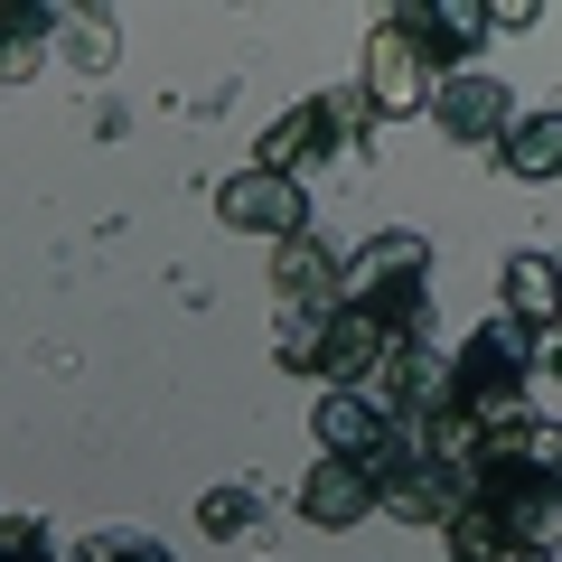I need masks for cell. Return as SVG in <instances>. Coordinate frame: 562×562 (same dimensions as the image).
I'll return each instance as SVG.
<instances>
[{
	"label": "cell",
	"instance_id": "1",
	"mask_svg": "<svg viewBox=\"0 0 562 562\" xmlns=\"http://www.w3.org/2000/svg\"><path fill=\"white\" fill-rule=\"evenodd\" d=\"M347 140H357V94H310L301 113H281L272 132H262V169H272V179H301V169H319Z\"/></svg>",
	"mask_w": 562,
	"mask_h": 562
},
{
	"label": "cell",
	"instance_id": "12",
	"mask_svg": "<svg viewBox=\"0 0 562 562\" xmlns=\"http://www.w3.org/2000/svg\"><path fill=\"white\" fill-rule=\"evenodd\" d=\"M198 525H206V535H254V487H206Z\"/></svg>",
	"mask_w": 562,
	"mask_h": 562
},
{
	"label": "cell",
	"instance_id": "16",
	"mask_svg": "<svg viewBox=\"0 0 562 562\" xmlns=\"http://www.w3.org/2000/svg\"><path fill=\"white\" fill-rule=\"evenodd\" d=\"M506 562H553V553H525V543H516V553H506Z\"/></svg>",
	"mask_w": 562,
	"mask_h": 562
},
{
	"label": "cell",
	"instance_id": "8",
	"mask_svg": "<svg viewBox=\"0 0 562 562\" xmlns=\"http://www.w3.org/2000/svg\"><path fill=\"white\" fill-rule=\"evenodd\" d=\"M497 160H506V179H562V113H516Z\"/></svg>",
	"mask_w": 562,
	"mask_h": 562
},
{
	"label": "cell",
	"instance_id": "13",
	"mask_svg": "<svg viewBox=\"0 0 562 562\" xmlns=\"http://www.w3.org/2000/svg\"><path fill=\"white\" fill-rule=\"evenodd\" d=\"M66 57H76V66H113V20L85 10V29H66Z\"/></svg>",
	"mask_w": 562,
	"mask_h": 562
},
{
	"label": "cell",
	"instance_id": "4",
	"mask_svg": "<svg viewBox=\"0 0 562 562\" xmlns=\"http://www.w3.org/2000/svg\"><path fill=\"white\" fill-rule=\"evenodd\" d=\"M431 122H441L450 140H506L516 94H506L497 76H441V85H431Z\"/></svg>",
	"mask_w": 562,
	"mask_h": 562
},
{
	"label": "cell",
	"instance_id": "7",
	"mask_svg": "<svg viewBox=\"0 0 562 562\" xmlns=\"http://www.w3.org/2000/svg\"><path fill=\"white\" fill-rule=\"evenodd\" d=\"M366 506H375L366 460H319V469L301 479V516H310V525H357Z\"/></svg>",
	"mask_w": 562,
	"mask_h": 562
},
{
	"label": "cell",
	"instance_id": "15",
	"mask_svg": "<svg viewBox=\"0 0 562 562\" xmlns=\"http://www.w3.org/2000/svg\"><path fill=\"white\" fill-rule=\"evenodd\" d=\"M543 357H553V366H562V319H553V328H543Z\"/></svg>",
	"mask_w": 562,
	"mask_h": 562
},
{
	"label": "cell",
	"instance_id": "10",
	"mask_svg": "<svg viewBox=\"0 0 562 562\" xmlns=\"http://www.w3.org/2000/svg\"><path fill=\"white\" fill-rule=\"evenodd\" d=\"M506 319H525V328H553L562 319V272L543 254H516L506 262Z\"/></svg>",
	"mask_w": 562,
	"mask_h": 562
},
{
	"label": "cell",
	"instance_id": "6",
	"mask_svg": "<svg viewBox=\"0 0 562 562\" xmlns=\"http://www.w3.org/2000/svg\"><path fill=\"white\" fill-rule=\"evenodd\" d=\"M338 281H347V262L328 254V244H310V235H291L272 254V291L301 310V319H328V310H338Z\"/></svg>",
	"mask_w": 562,
	"mask_h": 562
},
{
	"label": "cell",
	"instance_id": "9",
	"mask_svg": "<svg viewBox=\"0 0 562 562\" xmlns=\"http://www.w3.org/2000/svg\"><path fill=\"white\" fill-rule=\"evenodd\" d=\"M375 441H384V422L366 394H319V450L328 460H375Z\"/></svg>",
	"mask_w": 562,
	"mask_h": 562
},
{
	"label": "cell",
	"instance_id": "14",
	"mask_svg": "<svg viewBox=\"0 0 562 562\" xmlns=\"http://www.w3.org/2000/svg\"><path fill=\"white\" fill-rule=\"evenodd\" d=\"M319 347H328V319H301V310H291V328H281L272 357H281V366H319Z\"/></svg>",
	"mask_w": 562,
	"mask_h": 562
},
{
	"label": "cell",
	"instance_id": "5",
	"mask_svg": "<svg viewBox=\"0 0 562 562\" xmlns=\"http://www.w3.org/2000/svg\"><path fill=\"white\" fill-rule=\"evenodd\" d=\"M216 216H225V225H254V235H281V244H291L310 206H301V179L244 169V179H225V188H216Z\"/></svg>",
	"mask_w": 562,
	"mask_h": 562
},
{
	"label": "cell",
	"instance_id": "2",
	"mask_svg": "<svg viewBox=\"0 0 562 562\" xmlns=\"http://www.w3.org/2000/svg\"><path fill=\"white\" fill-rule=\"evenodd\" d=\"M384 20L422 47L431 76H441V66H450V76H469V47L487 38V10H479V0H403V10H384Z\"/></svg>",
	"mask_w": 562,
	"mask_h": 562
},
{
	"label": "cell",
	"instance_id": "3",
	"mask_svg": "<svg viewBox=\"0 0 562 562\" xmlns=\"http://www.w3.org/2000/svg\"><path fill=\"white\" fill-rule=\"evenodd\" d=\"M431 66H422V47L403 38L394 20H375V38H366V103L375 113H431Z\"/></svg>",
	"mask_w": 562,
	"mask_h": 562
},
{
	"label": "cell",
	"instance_id": "11",
	"mask_svg": "<svg viewBox=\"0 0 562 562\" xmlns=\"http://www.w3.org/2000/svg\"><path fill=\"white\" fill-rule=\"evenodd\" d=\"M47 29H57V10H0V76H29Z\"/></svg>",
	"mask_w": 562,
	"mask_h": 562
}]
</instances>
